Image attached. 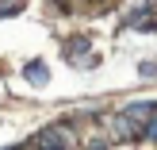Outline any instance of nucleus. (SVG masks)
<instances>
[{
	"mask_svg": "<svg viewBox=\"0 0 157 150\" xmlns=\"http://www.w3.org/2000/svg\"><path fill=\"white\" fill-rule=\"evenodd\" d=\"M69 143H73V131H69V127H50L46 135H38V146L35 150H61Z\"/></svg>",
	"mask_w": 157,
	"mask_h": 150,
	"instance_id": "nucleus-1",
	"label": "nucleus"
},
{
	"mask_svg": "<svg viewBox=\"0 0 157 150\" xmlns=\"http://www.w3.org/2000/svg\"><path fill=\"white\" fill-rule=\"evenodd\" d=\"M27 81L31 85H46V66H42V62H31V66H27Z\"/></svg>",
	"mask_w": 157,
	"mask_h": 150,
	"instance_id": "nucleus-3",
	"label": "nucleus"
},
{
	"mask_svg": "<svg viewBox=\"0 0 157 150\" xmlns=\"http://www.w3.org/2000/svg\"><path fill=\"white\" fill-rule=\"evenodd\" d=\"M84 50H88V43H84V39H73V43H69V50H65V58L77 62V66H96V58H92V54H84Z\"/></svg>",
	"mask_w": 157,
	"mask_h": 150,
	"instance_id": "nucleus-2",
	"label": "nucleus"
},
{
	"mask_svg": "<svg viewBox=\"0 0 157 150\" xmlns=\"http://www.w3.org/2000/svg\"><path fill=\"white\" fill-rule=\"evenodd\" d=\"M23 8V0H0V15H8V12H19Z\"/></svg>",
	"mask_w": 157,
	"mask_h": 150,
	"instance_id": "nucleus-4",
	"label": "nucleus"
},
{
	"mask_svg": "<svg viewBox=\"0 0 157 150\" xmlns=\"http://www.w3.org/2000/svg\"><path fill=\"white\" fill-rule=\"evenodd\" d=\"M84 4H88V0H84Z\"/></svg>",
	"mask_w": 157,
	"mask_h": 150,
	"instance_id": "nucleus-5",
	"label": "nucleus"
}]
</instances>
